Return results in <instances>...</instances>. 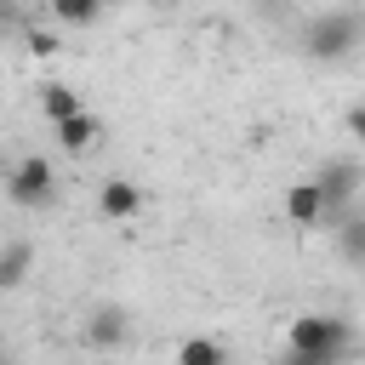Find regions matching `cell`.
I'll use <instances>...</instances> for the list:
<instances>
[{
	"instance_id": "e0dca14e",
	"label": "cell",
	"mask_w": 365,
	"mask_h": 365,
	"mask_svg": "<svg viewBox=\"0 0 365 365\" xmlns=\"http://www.w3.org/2000/svg\"><path fill=\"white\" fill-rule=\"evenodd\" d=\"M0 365H6V354H0Z\"/></svg>"
},
{
	"instance_id": "9a60e30c",
	"label": "cell",
	"mask_w": 365,
	"mask_h": 365,
	"mask_svg": "<svg viewBox=\"0 0 365 365\" xmlns=\"http://www.w3.org/2000/svg\"><path fill=\"white\" fill-rule=\"evenodd\" d=\"M348 131L365 143V103H354V108H348Z\"/></svg>"
},
{
	"instance_id": "ba28073f",
	"label": "cell",
	"mask_w": 365,
	"mask_h": 365,
	"mask_svg": "<svg viewBox=\"0 0 365 365\" xmlns=\"http://www.w3.org/2000/svg\"><path fill=\"white\" fill-rule=\"evenodd\" d=\"M29 268H34V245H29V240H6V245H0V291L23 285Z\"/></svg>"
},
{
	"instance_id": "3957f363",
	"label": "cell",
	"mask_w": 365,
	"mask_h": 365,
	"mask_svg": "<svg viewBox=\"0 0 365 365\" xmlns=\"http://www.w3.org/2000/svg\"><path fill=\"white\" fill-rule=\"evenodd\" d=\"M314 182H319V200H325V222H336V228H342V222L354 217V211H348V200H354V188L365 182V171H359L354 160H325Z\"/></svg>"
},
{
	"instance_id": "8992f818",
	"label": "cell",
	"mask_w": 365,
	"mask_h": 365,
	"mask_svg": "<svg viewBox=\"0 0 365 365\" xmlns=\"http://www.w3.org/2000/svg\"><path fill=\"white\" fill-rule=\"evenodd\" d=\"M285 217H291L297 228H314V222H325V200H319V182H314V177L285 188Z\"/></svg>"
},
{
	"instance_id": "277c9868",
	"label": "cell",
	"mask_w": 365,
	"mask_h": 365,
	"mask_svg": "<svg viewBox=\"0 0 365 365\" xmlns=\"http://www.w3.org/2000/svg\"><path fill=\"white\" fill-rule=\"evenodd\" d=\"M51 188H57V177H51V165H46L40 154L17 160V165H11V177H6V200H11V205H23V211L51 205Z\"/></svg>"
},
{
	"instance_id": "9c48e42d",
	"label": "cell",
	"mask_w": 365,
	"mask_h": 365,
	"mask_svg": "<svg viewBox=\"0 0 365 365\" xmlns=\"http://www.w3.org/2000/svg\"><path fill=\"white\" fill-rule=\"evenodd\" d=\"M40 114H46L51 125H63V120H74V114H86V108H80V97H74V86H63V80H51V86H40Z\"/></svg>"
},
{
	"instance_id": "52a82bcc",
	"label": "cell",
	"mask_w": 365,
	"mask_h": 365,
	"mask_svg": "<svg viewBox=\"0 0 365 365\" xmlns=\"http://www.w3.org/2000/svg\"><path fill=\"white\" fill-rule=\"evenodd\" d=\"M137 205H143V194H137V182H125V177H108V182H103V194H97V211H103L108 222L137 217Z\"/></svg>"
},
{
	"instance_id": "6da1fadb",
	"label": "cell",
	"mask_w": 365,
	"mask_h": 365,
	"mask_svg": "<svg viewBox=\"0 0 365 365\" xmlns=\"http://www.w3.org/2000/svg\"><path fill=\"white\" fill-rule=\"evenodd\" d=\"M291 348L285 354H308V359H325V365H342L354 354V325L342 314H302L291 319Z\"/></svg>"
},
{
	"instance_id": "5bb4252c",
	"label": "cell",
	"mask_w": 365,
	"mask_h": 365,
	"mask_svg": "<svg viewBox=\"0 0 365 365\" xmlns=\"http://www.w3.org/2000/svg\"><path fill=\"white\" fill-rule=\"evenodd\" d=\"M29 51H34V57H51L57 40H51V34H29Z\"/></svg>"
},
{
	"instance_id": "7a4b0ae2",
	"label": "cell",
	"mask_w": 365,
	"mask_h": 365,
	"mask_svg": "<svg viewBox=\"0 0 365 365\" xmlns=\"http://www.w3.org/2000/svg\"><path fill=\"white\" fill-rule=\"evenodd\" d=\"M359 34H365V17H359V11H319V17L308 23L302 46H308V57L336 63V57H348V51L359 46Z\"/></svg>"
},
{
	"instance_id": "4fadbf2b",
	"label": "cell",
	"mask_w": 365,
	"mask_h": 365,
	"mask_svg": "<svg viewBox=\"0 0 365 365\" xmlns=\"http://www.w3.org/2000/svg\"><path fill=\"white\" fill-rule=\"evenodd\" d=\"M51 17H57V23H97V17H103V6H91V0H57V6H51Z\"/></svg>"
},
{
	"instance_id": "ac0fdd59",
	"label": "cell",
	"mask_w": 365,
	"mask_h": 365,
	"mask_svg": "<svg viewBox=\"0 0 365 365\" xmlns=\"http://www.w3.org/2000/svg\"><path fill=\"white\" fill-rule=\"evenodd\" d=\"M6 365H11V359H6Z\"/></svg>"
},
{
	"instance_id": "7c38bea8",
	"label": "cell",
	"mask_w": 365,
	"mask_h": 365,
	"mask_svg": "<svg viewBox=\"0 0 365 365\" xmlns=\"http://www.w3.org/2000/svg\"><path fill=\"white\" fill-rule=\"evenodd\" d=\"M336 245H342V257H348V262H359V268H365V217H348V222L336 228Z\"/></svg>"
},
{
	"instance_id": "5b68a950",
	"label": "cell",
	"mask_w": 365,
	"mask_h": 365,
	"mask_svg": "<svg viewBox=\"0 0 365 365\" xmlns=\"http://www.w3.org/2000/svg\"><path fill=\"white\" fill-rule=\"evenodd\" d=\"M125 336H131V319H125V308L103 302V308H91V314H86V342H91V348H120Z\"/></svg>"
},
{
	"instance_id": "8fae6325",
	"label": "cell",
	"mask_w": 365,
	"mask_h": 365,
	"mask_svg": "<svg viewBox=\"0 0 365 365\" xmlns=\"http://www.w3.org/2000/svg\"><path fill=\"white\" fill-rule=\"evenodd\" d=\"M177 365H228V354H222L217 336H188V342L177 348Z\"/></svg>"
},
{
	"instance_id": "30bf717a",
	"label": "cell",
	"mask_w": 365,
	"mask_h": 365,
	"mask_svg": "<svg viewBox=\"0 0 365 365\" xmlns=\"http://www.w3.org/2000/svg\"><path fill=\"white\" fill-rule=\"evenodd\" d=\"M51 131H57V143H63L68 154H80V148L97 143V120H91V114H74V120H63V125H51Z\"/></svg>"
},
{
	"instance_id": "2e32d148",
	"label": "cell",
	"mask_w": 365,
	"mask_h": 365,
	"mask_svg": "<svg viewBox=\"0 0 365 365\" xmlns=\"http://www.w3.org/2000/svg\"><path fill=\"white\" fill-rule=\"evenodd\" d=\"M279 365H325V359H308V354H285Z\"/></svg>"
}]
</instances>
